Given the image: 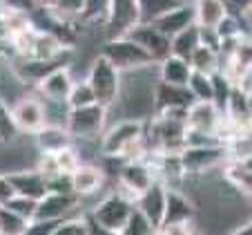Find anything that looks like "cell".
Instances as JSON below:
<instances>
[{
	"mask_svg": "<svg viewBox=\"0 0 252 235\" xmlns=\"http://www.w3.org/2000/svg\"><path fill=\"white\" fill-rule=\"evenodd\" d=\"M29 222H25L20 215L9 211L7 206H0V235H23Z\"/></svg>",
	"mask_w": 252,
	"mask_h": 235,
	"instance_id": "obj_33",
	"label": "cell"
},
{
	"mask_svg": "<svg viewBox=\"0 0 252 235\" xmlns=\"http://www.w3.org/2000/svg\"><path fill=\"white\" fill-rule=\"evenodd\" d=\"M7 179H9L16 197L40 201L49 193L47 179H45L38 170H16V173H7Z\"/></svg>",
	"mask_w": 252,
	"mask_h": 235,
	"instance_id": "obj_17",
	"label": "cell"
},
{
	"mask_svg": "<svg viewBox=\"0 0 252 235\" xmlns=\"http://www.w3.org/2000/svg\"><path fill=\"white\" fill-rule=\"evenodd\" d=\"M194 217V206L192 201L183 195L181 191H172L165 193V213H163V224L161 226H170V224H186L192 222Z\"/></svg>",
	"mask_w": 252,
	"mask_h": 235,
	"instance_id": "obj_20",
	"label": "cell"
},
{
	"mask_svg": "<svg viewBox=\"0 0 252 235\" xmlns=\"http://www.w3.org/2000/svg\"><path fill=\"white\" fill-rule=\"evenodd\" d=\"M192 25H194V2H181L179 7L167 11L165 16H161L158 20L150 23V27L157 29V32L161 34V36H165L167 40H172L181 32L190 29Z\"/></svg>",
	"mask_w": 252,
	"mask_h": 235,
	"instance_id": "obj_14",
	"label": "cell"
},
{
	"mask_svg": "<svg viewBox=\"0 0 252 235\" xmlns=\"http://www.w3.org/2000/svg\"><path fill=\"white\" fill-rule=\"evenodd\" d=\"M188 65H190L192 72L212 77V74L219 72V54H214V52H210V49H205V47L199 45V47L194 49V54L190 56Z\"/></svg>",
	"mask_w": 252,
	"mask_h": 235,
	"instance_id": "obj_28",
	"label": "cell"
},
{
	"mask_svg": "<svg viewBox=\"0 0 252 235\" xmlns=\"http://www.w3.org/2000/svg\"><path fill=\"white\" fill-rule=\"evenodd\" d=\"M14 197H16V193H14V188H11V184H9V179H7V175L0 173V206L9 204Z\"/></svg>",
	"mask_w": 252,
	"mask_h": 235,
	"instance_id": "obj_40",
	"label": "cell"
},
{
	"mask_svg": "<svg viewBox=\"0 0 252 235\" xmlns=\"http://www.w3.org/2000/svg\"><path fill=\"white\" fill-rule=\"evenodd\" d=\"M54 161H56L58 175H67V177H69V175L74 173L78 166H81V161H78V153L71 148V146L54 155Z\"/></svg>",
	"mask_w": 252,
	"mask_h": 235,
	"instance_id": "obj_34",
	"label": "cell"
},
{
	"mask_svg": "<svg viewBox=\"0 0 252 235\" xmlns=\"http://www.w3.org/2000/svg\"><path fill=\"white\" fill-rule=\"evenodd\" d=\"M223 177L234 191H239L241 197H250L252 188V170L250 161H237V159H225L223 161Z\"/></svg>",
	"mask_w": 252,
	"mask_h": 235,
	"instance_id": "obj_23",
	"label": "cell"
},
{
	"mask_svg": "<svg viewBox=\"0 0 252 235\" xmlns=\"http://www.w3.org/2000/svg\"><path fill=\"white\" fill-rule=\"evenodd\" d=\"M225 18L223 2L219 0H205V2H194V25L203 29H217V25Z\"/></svg>",
	"mask_w": 252,
	"mask_h": 235,
	"instance_id": "obj_25",
	"label": "cell"
},
{
	"mask_svg": "<svg viewBox=\"0 0 252 235\" xmlns=\"http://www.w3.org/2000/svg\"><path fill=\"white\" fill-rule=\"evenodd\" d=\"M100 153L107 159H119V161H138V159H143L148 153L145 123L119 119L103 134Z\"/></svg>",
	"mask_w": 252,
	"mask_h": 235,
	"instance_id": "obj_1",
	"label": "cell"
},
{
	"mask_svg": "<svg viewBox=\"0 0 252 235\" xmlns=\"http://www.w3.org/2000/svg\"><path fill=\"white\" fill-rule=\"evenodd\" d=\"M230 235H252V226L250 224H243V226H239L237 231H232Z\"/></svg>",
	"mask_w": 252,
	"mask_h": 235,
	"instance_id": "obj_43",
	"label": "cell"
},
{
	"mask_svg": "<svg viewBox=\"0 0 252 235\" xmlns=\"http://www.w3.org/2000/svg\"><path fill=\"white\" fill-rule=\"evenodd\" d=\"M179 159H181L186 175H199L223 163L228 155H225L223 146H199V148H183L179 153Z\"/></svg>",
	"mask_w": 252,
	"mask_h": 235,
	"instance_id": "obj_9",
	"label": "cell"
},
{
	"mask_svg": "<svg viewBox=\"0 0 252 235\" xmlns=\"http://www.w3.org/2000/svg\"><path fill=\"white\" fill-rule=\"evenodd\" d=\"M121 235H157V231L150 226V222L145 220L136 208H134V213L129 215L127 224H125V229L121 231Z\"/></svg>",
	"mask_w": 252,
	"mask_h": 235,
	"instance_id": "obj_35",
	"label": "cell"
},
{
	"mask_svg": "<svg viewBox=\"0 0 252 235\" xmlns=\"http://www.w3.org/2000/svg\"><path fill=\"white\" fill-rule=\"evenodd\" d=\"M194 226L192 222H186V224H170V226H161L157 235H194Z\"/></svg>",
	"mask_w": 252,
	"mask_h": 235,
	"instance_id": "obj_39",
	"label": "cell"
},
{
	"mask_svg": "<svg viewBox=\"0 0 252 235\" xmlns=\"http://www.w3.org/2000/svg\"><path fill=\"white\" fill-rule=\"evenodd\" d=\"M136 25H141V20H138V0H112L110 18L105 25L107 40L125 39Z\"/></svg>",
	"mask_w": 252,
	"mask_h": 235,
	"instance_id": "obj_8",
	"label": "cell"
},
{
	"mask_svg": "<svg viewBox=\"0 0 252 235\" xmlns=\"http://www.w3.org/2000/svg\"><path fill=\"white\" fill-rule=\"evenodd\" d=\"M192 103H194V99H192L188 87H172L157 83V90H154V115H158L163 110H174V108L176 110H190Z\"/></svg>",
	"mask_w": 252,
	"mask_h": 235,
	"instance_id": "obj_19",
	"label": "cell"
},
{
	"mask_svg": "<svg viewBox=\"0 0 252 235\" xmlns=\"http://www.w3.org/2000/svg\"><path fill=\"white\" fill-rule=\"evenodd\" d=\"M196 47H199V27L196 25H192L190 29L181 32L170 40V54L176 58H183V61H190Z\"/></svg>",
	"mask_w": 252,
	"mask_h": 235,
	"instance_id": "obj_26",
	"label": "cell"
},
{
	"mask_svg": "<svg viewBox=\"0 0 252 235\" xmlns=\"http://www.w3.org/2000/svg\"><path fill=\"white\" fill-rule=\"evenodd\" d=\"M71 85H74V81H71L69 70L63 67V70H56L49 77H45L38 83V90L49 103H65L67 96H69Z\"/></svg>",
	"mask_w": 252,
	"mask_h": 235,
	"instance_id": "obj_21",
	"label": "cell"
},
{
	"mask_svg": "<svg viewBox=\"0 0 252 235\" xmlns=\"http://www.w3.org/2000/svg\"><path fill=\"white\" fill-rule=\"evenodd\" d=\"M107 18H110V2H92V0H85L78 16V20L87 27H105Z\"/></svg>",
	"mask_w": 252,
	"mask_h": 235,
	"instance_id": "obj_29",
	"label": "cell"
},
{
	"mask_svg": "<svg viewBox=\"0 0 252 235\" xmlns=\"http://www.w3.org/2000/svg\"><path fill=\"white\" fill-rule=\"evenodd\" d=\"M145 146L150 153H181L186 148V123L154 117L145 128Z\"/></svg>",
	"mask_w": 252,
	"mask_h": 235,
	"instance_id": "obj_3",
	"label": "cell"
},
{
	"mask_svg": "<svg viewBox=\"0 0 252 235\" xmlns=\"http://www.w3.org/2000/svg\"><path fill=\"white\" fill-rule=\"evenodd\" d=\"M125 39L136 43L148 56H152L154 63H161L165 56H170V40L165 36H161L157 29H152L150 25H136Z\"/></svg>",
	"mask_w": 252,
	"mask_h": 235,
	"instance_id": "obj_15",
	"label": "cell"
},
{
	"mask_svg": "<svg viewBox=\"0 0 252 235\" xmlns=\"http://www.w3.org/2000/svg\"><path fill=\"white\" fill-rule=\"evenodd\" d=\"M107 115L110 110H105L103 106H90L81 108V110H69L65 119V130L71 139H90L103 132L105 123H107Z\"/></svg>",
	"mask_w": 252,
	"mask_h": 235,
	"instance_id": "obj_6",
	"label": "cell"
},
{
	"mask_svg": "<svg viewBox=\"0 0 252 235\" xmlns=\"http://www.w3.org/2000/svg\"><path fill=\"white\" fill-rule=\"evenodd\" d=\"M221 123H223V117L219 115V110L212 103H196L194 101L186 117V130L205 134V137H217Z\"/></svg>",
	"mask_w": 252,
	"mask_h": 235,
	"instance_id": "obj_12",
	"label": "cell"
},
{
	"mask_svg": "<svg viewBox=\"0 0 252 235\" xmlns=\"http://www.w3.org/2000/svg\"><path fill=\"white\" fill-rule=\"evenodd\" d=\"M5 52H7V45H0V56H2Z\"/></svg>",
	"mask_w": 252,
	"mask_h": 235,
	"instance_id": "obj_45",
	"label": "cell"
},
{
	"mask_svg": "<svg viewBox=\"0 0 252 235\" xmlns=\"http://www.w3.org/2000/svg\"><path fill=\"white\" fill-rule=\"evenodd\" d=\"M7 11V2H0V16H5Z\"/></svg>",
	"mask_w": 252,
	"mask_h": 235,
	"instance_id": "obj_44",
	"label": "cell"
},
{
	"mask_svg": "<svg viewBox=\"0 0 252 235\" xmlns=\"http://www.w3.org/2000/svg\"><path fill=\"white\" fill-rule=\"evenodd\" d=\"M18 128L14 123V117H11V108L2 96H0V141L2 144H11V141L18 139Z\"/></svg>",
	"mask_w": 252,
	"mask_h": 235,
	"instance_id": "obj_32",
	"label": "cell"
},
{
	"mask_svg": "<svg viewBox=\"0 0 252 235\" xmlns=\"http://www.w3.org/2000/svg\"><path fill=\"white\" fill-rule=\"evenodd\" d=\"M154 182H157L154 173L150 170V166L143 159H138V161H121V168H119L121 191L119 193L125 195L127 199L134 201L136 197H141Z\"/></svg>",
	"mask_w": 252,
	"mask_h": 235,
	"instance_id": "obj_7",
	"label": "cell"
},
{
	"mask_svg": "<svg viewBox=\"0 0 252 235\" xmlns=\"http://www.w3.org/2000/svg\"><path fill=\"white\" fill-rule=\"evenodd\" d=\"M69 184H71V193L83 199V197L94 195V193H98L103 188L105 173H103V168L94 166V163H81L69 175Z\"/></svg>",
	"mask_w": 252,
	"mask_h": 235,
	"instance_id": "obj_18",
	"label": "cell"
},
{
	"mask_svg": "<svg viewBox=\"0 0 252 235\" xmlns=\"http://www.w3.org/2000/svg\"><path fill=\"white\" fill-rule=\"evenodd\" d=\"M54 235H87V220L85 217H67L58 224Z\"/></svg>",
	"mask_w": 252,
	"mask_h": 235,
	"instance_id": "obj_36",
	"label": "cell"
},
{
	"mask_svg": "<svg viewBox=\"0 0 252 235\" xmlns=\"http://www.w3.org/2000/svg\"><path fill=\"white\" fill-rule=\"evenodd\" d=\"M132 213H134V201L127 199L125 195H121V193H112V195L103 197L96 204L94 211L90 213V217L103 229L121 233Z\"/></svg>",
	"mask_w": 252,
	"mask_h": 235,
	"instance_id": "obj_5",
	"label": "cell"
},
{
	"mask_svg": "<svg viewBox=\"0 0 252 235\" xmlns=\"http://www.w3.org/2000/svg\"><path fill=\"white\" fill-rule=\"evenodd\" d=\"M81 206V197L74 193H47L43 199L36 204V215L33 220H67L69 213H74Z\"/></svg>",
	"mask_w": 252,
	"mask_h": 235,
	"instance_id": "obj_10",
	"label": "cell"
},
{
	"mask_svg": "<svg viewBox=\"0 0 252 235\" xmlns=\"http://www.w3.org/2000/svg\"><path fill=\"white\" fill-rule=\"evenodd\" d=\"M186 87L190 90L192 99H194L196 103H212V81H210V77L192 72Z\"/></svg>",
	"mask_w": 252,
	"mask_h": 235,
	"instance_id": "obj_31",
	"label": "cell"
},
{
	"mask_svg": "<svg viewBox=\"0 0 252 235\" xmlns=\"http://www.w3.org/2000/svg\"><path fill=\"white\" fill-rule=\"evenodd\" d=\"M194 235H203V233H201V231H196V233H194Z\"/></svg>",
	"mask_w": 252,
	"mask_h": 235,
	"instance_id": "obj_46",
	"label": "cell"
},
{
	"mask_svg": "<svg viewBox=\"0 0 252 235\" xmlns=\"http://www.w3.org/2000/svg\"><path fill=\"white\" fill-rule=\"evenodd\" d=\"M36 204L38 201H32V199H25V197H14L9 204H5L9 211H14L16 215H20L25 222H32L33 215H36Z\"/></svg>",
	"mask_w": 252,
	"mask_h": 235,
	"instance_id": "obj_37",
	"label": "cell"
},
{
	"mask_svg": "<svg viewBox=\"0 0 252 235\" xmlns=\"http://www.w3.org/2000/svg\"><path fill=\"white\" fill-rule=\"evenodd\" d=\"M179 5V0H138V20L141 25H150Z\"/></svg>",
	"mask_w": 252,
	"mask_h": 235,
	"instance_id": "obj_27",
	"label": "cell"
},
{
	"mask_svg": "<svg viewBox=\"0 0 252 235\" xmlns=\"http://www.w3.org/2000/svg\"><path fill=\"white\" fill-rule=\"evenodd\" d=\"M65 103L69 110H81V108L96 106V96H94V92H92V87L87 85V81H78L71 85L69 96H67Z\"/></svg>",
	"mask_w": 252,
	"mask_h": 235,
	"instance_id": "obj_30",
	"label": "cell"
},
{
	"mask_svg": "<svg viewBox=\"0 0 252 235\" xmlns=\"http://www.w3.org/2000/svg\"><path fill=\"white\" fill-rule=\"evenodd\" d=\"M11 108V117H14V123L18 128V132H32L36 134L40 128H45V108L38 99H32V96H25L18 99Z\"/></svg>",
	"mask_w": 252,
	"mask_h": 235,
	"instance_id": "obj_13",
	"label": "cell"
},
{
	"mask_svg": "<svg viewBox=\"0 0 252 235\" xmlns=\"http://www.w3.org/2000/svg\"><path fill=\"white\" fill-rule=\"evenodd\" d=\"M87 85L92 87L96 96V103L103 106L105 110H110L119 99V90H121V74L116 72L110 63L105 61L103 56H96V61L90 67V78Z\"/></svg>",
	"mask_w": 252,
	"mask_h": 235,
	"instance_id": "obj_4",
	"label": "cell"
},
{
	"mask_svg": "<svg viewBox=\"0 0 252 235\" xmlns=\"http://www.w3.org/2000/svg\"><path fill=\"white\" fill-rule=\"evenodd\" d=\"M61 222H56V220H32L23 235H54V231L58 229Z\"/></svg>",
	"mask_w": 252,
	"mask_h": 235,
	"instance_id": "obj_38",
	"label": "cell"
},
{
	"mask_svg": "<svg viewBox=\"0 0 252 235\" xmlns=\"http://www.w3.org/2000/svg\"><path fill=\"white\" fill-rule=\"evenodd\" d=\"M9 40H11L9 25H7L5 16H0V45H9Z\"/></svg>",
	"mask_w": 252,
	"mask_h": 235,
	"instance_id": "obj_42",
	"label": "cell"
},
{
	"mask_svg": "<svg viewBox=\"0 0 252 235\" xmlns=\"http://www.w3.org/2000/svg\"><path fill=\"white\" fill-rule=\"evenodd\" d=\"M69 63V54L61 58H52V61H36V58H18L14 63V74L23 78L25 83H40L45 77H49L56 70H63Z\"/></svg>",
	"mask_w": 252,
	"mask_h": 235,
	"instance_id": "obj_16",
	"label": "cell"
},
{
	"mask_svg": "<svg viewBox=\"0 0 252 235\" xmlns=\"http://www.w3.org/2000/svg\"><path fill=\"white\" fill-rule=\"evenodd\" d=\"M85 220H87V235H121V233H114V231H107L103 226H98L90 215H85Z\"/></svg>",
	"mask_w": 252,
	"mask_h": 235,
	"instance_id": "obj_41",
	"label": "cell"
},
{
	"mask_svg": "<svg viewBox=\"0 0 252 235\" xmlns=\"http://www.w3.org/2000/svg\"><path fill=\"white\" fill-rule=\"evenodd\" d=\"M157 70H158V83L172 85V87H186L188 78H190V74H192L188 61L176 58V56H172V54L158 63Z\"/></svg>",
	"mask_w": 252,
	"mask_h": 235,
	"instance_id": "obj_22",
	"label": "cell"
},
{
	"mask_svg": "<svg viewBox=\"0 0 252 235\" xmlns=\"http://www.w3.org/2000/svg\"><path fill=\"white\" fill-rule=\"evenodd\" d=\"M36 141H38V148L43 150V155H56L71 146V137L67 134V130L63 125H45V128H40L36 132Z\"/></svg>",
	"mask_w": 252,
	"mask_h": 235,
	"instance_id": "obj_24",
	"label": "cell"
},
{
	"mask_svg": "<svg viewBox=\"0 0 252 235\" xmlns=\"http://www.w3.org/2000/svg\"><path fill=\"white\" fill-rule=\"evenodd\" d=\"M98 56H103L119 74L136 72V70H141V67L157 65V63L152 61V56H148V54L143 52L136 43H132L129 39L105 40Z\"/></svg>",
	"mask_w": 252,
	"mask_h": 235,
	"instance_id": "obj_2",
	"label": "cell"
},
{
	"mask_svg": "<svg viewBox=\"0 0 252 235\" xmlns=\"http://www.w3.org/2000/svg\"><path fill=\"white\" fill-rule=\"evenodd\" d=\"M165 193H167V188L163 186V184L154 182L141 197L134 199V208H136V211L150 222V226H152L157 233H158V229H161V224H163V213H165Z\"/></svg>",
	"mask_w": 252,
	"mask_h": 235,
	"instance_id": "obj_11",
	"label": "cell"
}]
</instances>
